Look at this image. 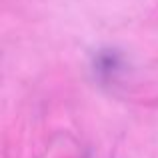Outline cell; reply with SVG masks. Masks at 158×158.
I'll list each match as a JSON object with an SVG mask.
<instances>
[]
</instances>
